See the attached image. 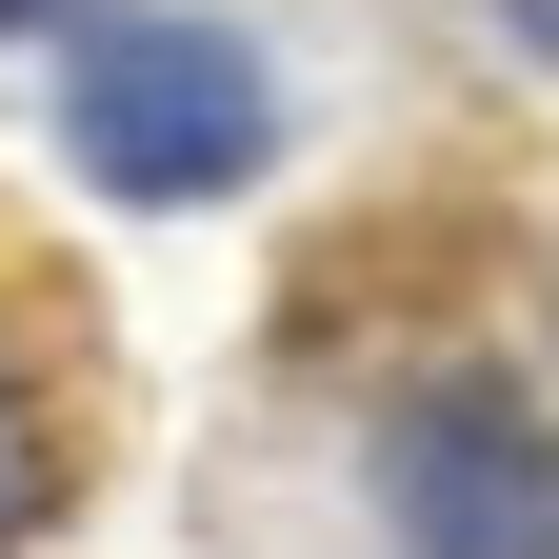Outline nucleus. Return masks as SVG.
<instances>
[{"mask_svg":"<svg viewBox=\"0 0 559 559\" xmlns=\"http://www.w3.org/2000/svg\"><path fill=\"white\" fill-rule=\"evenodd\" d=\"M260 60L221 21H100L81 40V81H60V140H81V180L100 200H221L260 160Z\"/></svg>","mask_w":559,"mask_h":559,"instance_id":"f257e3e1","label":"nucleus"},{"mask_svg":"<svg viewBox=\"0 0 559 559\" xmlns=\"http://www.w3.org/2000/svg\"><path fill=\"white\" fill-rule=\"evenodd\" d=\"M0 21H40V0H0Z\"/></svg>","mask_w":559,"mask_h":559,"instance_id":"20e7f679","label":"nucleus"},{"mask_svg":"<svg viewBox=\"0 0 559 559\" xmlns=\"http://www.w3.org/2000/svg\"><path fill=\"white\" fill-rule=\"evenodd\" d=\"M40 520H60V400L21 380V340H0V559H21Z\"/></svg>","mask_w":559,"mask_h":559,"instance_id":"7ed1b4c3","label":"nucleus"},{"mask_svg":"<svg viewBox=\"0 0 559 559\" xmlns=\"http://www.w3.org/2000/svg\"><path fill=\"white\" fill-rule=\"evenodd\" d=\"M380 520L419 539V559H539L559 539V460H539V419L520 400H419L400 440H380Z\"/></svg>","mask_w":559,"mask_h":559,"instance_id":"f03ea898","label":"nucleus"}]
</instances>
